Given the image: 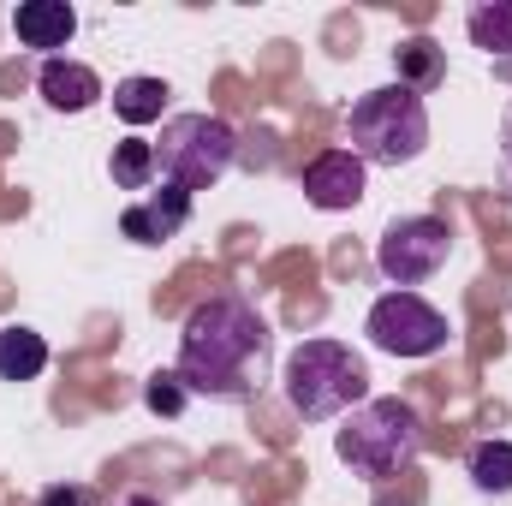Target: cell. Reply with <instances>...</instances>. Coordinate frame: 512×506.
Masks as SVG:
<instances>
[{
	"mask_svg": "<svg viewBox=\"0 0 512 506\" xmlns=\"http://www.w3.org/2000/svg\"><path fill=\"white\" fill-rule=\"evenodd\" d=\"M274 364V334L268 322L256 316V304L221 292V298H203L185 328H179V381L191 393H209V399H251L268 381Z\"/></svg>",
	"mask_w": 512,
	"mask_h": 506,
	"instance_id": "obj_1",
	"label": "cell"
},
{
	"mask_svg": "<svg viewBox=\"0 0 512 506\" xmlns=\"http://www.w3.org/2000/svg\"><path fill=\"white\" fill-rule=\"evenodd\" d=\"M334 453H340V465H346L352 477L387 483V477H399V471L417 465V453H423V417H417V405H405V399H364V405L340 423Z\"/></svg>",
	"mask_w": 512,
	"mask_h": 506,
	"instance_id": "obj_2",
	"label": "cell"
},
{
	"mask_svg": "<svg viewBox=\"0 0 512 506\" xmlns=\"http://www.w3.org/2000/svg\"><path fill=\"white\" fill-rule=\"evenodd\" d=\"M280 393H286L292 417L328 423V417L364 405L370 370H364V358H358L352 346H340V340H304V346L286 358V370H280Z\"/></svg>",
	"mask_w": 512,
	"mask_h": 506,
	"instance_id": "obj_3",
	"label": "cell"
},
{
	"mask_svg": "<svg viewBox=\"0 0 512 506\" xmlns=\"http://www.w3.org/2000/svg\"><path fill=\"white\" fill-rule=\"evenodd\" d=\"M346 143L364 167H405L429 149V108L417 90L405 84H382L364 90L346 114Z\"/></svg>",
	"mask_w": 512,
	"mask_h": 506,
	"instance_id": "obj_4",
	"label": "cell"
},
{
	"mask_svg": "<svg viewBox=\"0 0 512 506\" xmlns=\"http://www.w3.org/2000/svg\"><path fill=\"white\" fill-rule=\"evenodd\" d=\"M239 161V131L221 114H173L155 143V173H167V185L179 191H209L227 179V167Z\"/></svg>",
	"mask_w": 512,
	"mask_h": 506,
	"instance_id": "obj_5",
	"label": "cell"
},
{
	"mask_svg": "<svg viewBox=\"0 0 512 506\" xmlns=\"http://www.w3.org/2000/svg\"><path fill=\"white\" fill-rule=\"evenodd\" d=\"M364 334H370V346L387 352V358H435L453 328H447V316H441L429 298H417V292H387V298L370 304Z\"/></svg>",
	"mask_w": 512,
	"mask_h": 506,
	"instance_id": "obj_6",
	"label": "cell"
},
{
	"mask_svg": "<svg viewBox=\"0 0 512 506\" xmlns=\"http://www.w3.org/2000/svg\"><path fill=\"white\" fill-rule=\"evenodd\" d=\"M447 256H453V227L441 215H399L382 233V245H376V268H382L399 292H411L429 274H441Z\"/></svg>",
	"mask_w": 512,
	"mask_h": 506,
	"instance_id": "obj_7",
	"label": "cell"
},
{
	"mask_svg": "<svg viewBox=\"0 0 512 506\" xmlns=\"http://www.w3.org/2000/svg\"><path fill=\"white\" fill-rule=\"evenodd\" d=\"M304 203L322 209V215L358 209V203H364V161H358L352 149H322V155L304 167Z\"/></svg>",
	"mask_w": 512,
	"mask_h": 506,
	"instance_id": "obj_8",
	"label": "cell"
},
{
	"mask_svg": "<svg viewBox=\"0 0 512 506\" xmlns=\"http://www.w3.org/2000/svg\"><path fill=\"white\" fill-rule=\"evenodd\" d=\"M185 221H191V191L161 185L155 197L131 203L126 215H120V233H126L131 245H167V239H179V233H185Z\"/></svg>",
	"mask_w": 512,
	"mask_h": 506,
	"instance_id": "obj_9",
	"label": "cell"
},
{
	"mask_svg": "<svg viewBox=\"0 0 512 506\" xmlns=\"http://www.w3.org/2000/svg\"><path fill=\"white\" fill-rule=\"evenodd\" d=\"M36 90H42V102L54 108V114H84V108H96L102 102V78L84 66V60H42V78H36Z\"/></svg>",
	"mask_w": 512,
	"mask_h": 506,
	"instance_id": "obj_10",
	"label": "cell"
},
{
	"mask_svg": "<svg viewBox=\"0 0 512 506\" xmlns=\"http://www.w3.org/2000/svg\"><path fill=\"white\" fill-rule=\"evenodd\" d=\"M12 30H18V42H24V48H36V54H48V60H54V48H66V42H72L78 12H72L66 0H24V6H12Z\"/></svg>",
	"mask_w": 512,
	"mask_h": 506,
	"instance_id": "obj_11",
	"label": "cell"
},
{
	"mask_svg": "<svg viewBox=\"0 0 512 506\" xmlns=\"http://www.w3.org/2000/svg\"><path fill=\"white\" fill-rule=\"evenodd\" d=\"M48 370V340L36 328H0V381H36Z\"/></svg>",
	"mask_w": 512,
	"mask_h": 506,
	"instance_id": "obj_12",
	"label": "cell"
},
{
	"mask_svg": "<svg viewBox=\"0 0 512 506\" xmlns=\"http://www.w3.org/2000/svg\"><path fill=\"white\" fill-rule=\"evenodd\" d=\"M393 66H399V84L405 90H435L441 78H447V60H441V48L429 42V36H411V42H399L393 48Z\"/></svg>",
	"mask_w": 512,
	"mask_h": 506,
	"instance_id": "obj_13",
	"label": "cell"
},
{
	"mask_svg": "<svg viewBox=\"0 0 512 506\" xmlns=\"http://www.w3.org/2000/svg\"><path fill=\"white\" fill-rule=\"evenodd\" d=\"M465 471H471V483L483 489V495H512V441H471V453H465Z\"/></svg>",
	"mask_w": 512,
	"mask_h": 506,
	"instance_id": "obj_14",
	"label": "cell"
},
{
	"mask_svg": "<svg viewBox=\"0 0 512 506\" xmlns=\"http://www.w3.org/2000/svg\"><path fill=\"white\" fill-rule=\"evenodd\" d=\"M465 30H471V42H477V48H483L489 60H507V54H512V0H489V6H471Z\"/></svg>",
	"mask_w": 512,
	"mask_h": 506,
	"instance_id": "obj_15",
	"label": "cell"
},
{
	"mask_svg": "<svg viewBox=\"0 0 512 506\" xmlns=\"http://www.w3.org/2000/svg\"><path fill=\"white\" fill-rule=\"evenodd\" d=\"M114 114H120L126 126L161 120V114H167V84H161V78H126V84L114 90Z\"/></svg>",
	"mask_w": 512,
	"mask_h": 506,
	"instance_id": "obj_16",
	"label": "cell"
},
{
	"mask_svg": "<svg viewBox=\"0 0 512 506\" xmlns=\"http://www.w3.org/2000/svg\"><path fill=\"white\" fill-rule=\"evenodd\" d=\"M149 179H155V143H143V137L114 143V185L120 191H149Z\"/></svg>",
	"mask_w": 512,
	"mask_h": 506,
	"instance_id": "obj_17",
	"label": "cell"
},
{
	"mask_svg": "<svg viewBox=\"0 0 512 506\" xmlns=\"http://www.w3.org/2000/svg\"><path fill=\"white\" fill-rule=\"evenodd\" d=\"M143 405H149L155 417H179V411L191 405V387L179 381V370H155V376L143 381Z\"/></svg>",
	"mask_w": 512,
	"mask_h": 506,
	"instance_id": "obj_18",
	"label": "cell"
},
{
	"mask_svg": "<svg viewBox=\"0 0 512 506\" xmlns=\"http://www.w3.org/2000/svg\"><path fill=\"white\" fill-rule=\"evenodd\" d=\"M36 506H102V501H96L90 483H54V489H42V501Z\"/></svg>",
	"mask_w": 512,
	"mask_h": 506,
	"instance_id": "obj_19",
	"label": "cell"
},
{
	"mask_svg": "<svg viewBox=\"0 0 512 506\" xmlns=\"http://www.w3.org/2000/svg\"><path fill=\"white\" fill-rule=\"evenodd\" d=\"M501 155H507V173H512V114H507V131H501Z\"/></svg>",
	"mask_w": 512,
	"mask_h": 506,
	"instance_id": "obj_20",
	"label": "cell"
},
{
	"mask_svg": "<svg viewBox=\"0 0 512 506\" xmlns=\"http://www.w3.org/2000/svg\"><path fill=\"white\" fill-rule=\"evenodd\" d=\"M114 506H161L155 495H126V501H114Z\"/></svg>",
	"mask_w": 512,
	"mask_h": 506,
	"instance_id": "obj_21",
	"label": "cell"
}]
</instances>
